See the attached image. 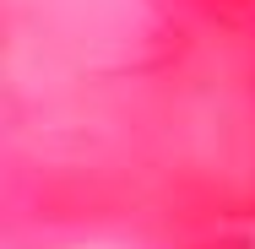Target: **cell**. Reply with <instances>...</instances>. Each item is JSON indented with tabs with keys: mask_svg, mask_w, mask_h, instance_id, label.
<instances>
[]
</instances>
